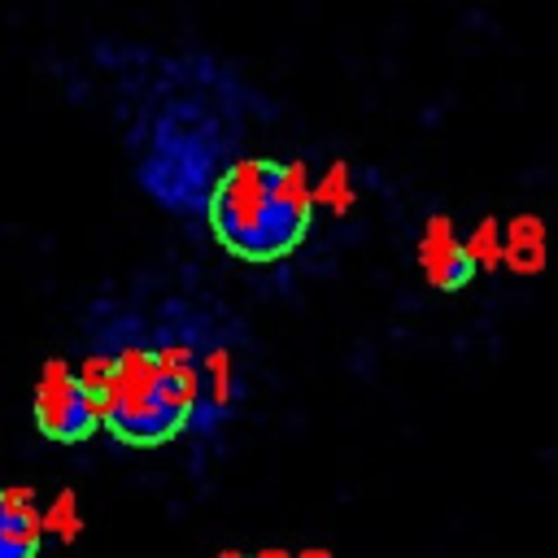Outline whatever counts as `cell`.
Returning <instances> with one entry per match:
<instances>
[{"instance_id":"1","label":"cell","mask_w":558,"mask_h":558,"mask_svg":"<svg viewBox=\"0 0 558 558\" xmlns=\"http://www.w3.org/2000/svg\"><path fill=\"white\" fill-rule=\"evenodd\" d=\"M244 105L257 96L209 52L153 61V83L126 131L144 196L170 218L201 222L214 179L235 161L231 153L248 131Z\"/></svg>"},{"instance_id":"5","label":"cell","mask_w":558,"mask_h":558,"mask_svg":"<svg viewBox=\"0 0 558 558\" xmlns=\"http://www.w3.org/2000/svg\"><path fill=\"white\" fill-rule=\"evenodd\" d=\"M31 418H35V432L52 445H83L100 432L96 410L74 375V362L48 357L39 366V379L31 392Z\"/></svg>"},{"instance_id":"4","label":"cell","mask_w":558,"mask_h":558,"mask_svg":"<svg viewBox=\"0 0 558 558\" xmlns=\"http://www.w3.org/2000/svg\"><path fill=\"white\" fill-rule=\"evenodd\" d=\"M257 375V349L248 327L214 296L205 314V336H201V388H196V414L187 423V436L196 445H209L222 436L248 405Z\"/></svg>"},{"instance_id":"6","label":"cell","mask_w":558,"mask_h":558,"mask_svg":"<svg viewBox=\"0 0 558 558\" xmlns=\"http://www.w3.org/2000/svg\"><path fill=\"white\" fill-rule=\"evenodd\" d=\"M414 257H418L423 279H427L436 292H462V288L475 279V270H480V266L471 262L466 240L458 235V227H453L449 214H432V218L423 222V235H418Z\"/></svg>"},{"instance_id":"8","label":"cell","mask_w":558,"mask_h":558,"mask_svg":"<svg viewBox=\"0 0 558 558\" xmlns=\"http://www.w3.org/2000/svg\"><path fill=\"white\" fill-rule=\"evenodd\" d=\"M501 262H510L519 275H536L545 266V222L536 214L510 218L501 231Z\"/></svg>"},{"instance_id":"11","label":"cell","mask_w":558,"mask_h":558,"mask_svg":"<svg viewBox=\"0 0 558 558\" xmlns=\"http://www.w3.org/2000/svg\"><path fill=\"white\" fill-rule=\"evenodd\" d=\"M314 201H323V205H331L336 214H344L349 209V201H353V187H349V170H344V161H336L331 166V174L314 187Z\"/></svg>"},{"instance_id":"9","label":"cell","mask_w":558,"mask_h":558,"mask_svg":"<svg viewBox=\"0 0 558 558\" xmlns=\"http://www.w3.org/2000/svg\"><path fill=\"white\" fill-rule=\"evenodd\" d=\"M78 527H83V519H78V497H74L70 488H61L57 501L44 510V532H52L57 541H74Z\"/></svg>"},{"instance_id":"12","label":"cell","mask_w":558,"mask_h":558,"mask_svg":"<svg viewBox=\"0 0 558 558\" xmlns=\"http://www.w3.org/2000/svg\"><path fill=\"white\" fill-rule=\"evenodd\" d=\"M218 558H288L283 549H262V554H244V549H222Z\"/></svg>"},{"instance_id":"3","label":"cell","mask_w":558,"mask_h":558,"mask_svg":"<svg viewBox=\"0 0 558 558\" xmlns=\"http://www.w3.org/2000/svg\"><path fill=\"white\" fill-rule=\"evenodd\" d=\"M314 179L305 161L288 157H235L209 187V235L248 266H270L296 253L314 227Z\"/></svg>"},{"instance_id":"10","label":"cell","mask_w":558,"mask_h":558,"mask_svg":"<svg viewBox=\"0 0 558 558\" xmlns=\"http://www.w3.org/2000/svg\"><path fill=\"white\" fill-rule=\"evenodd\" d=\"M466 253H471V262H475V266L501 262V227H497L493 218H484V222L471 231V240H466Z\"/></svg>"},{"instance_id":"2","label":"cell","mask_w":558,"mask_h":558,"mask_svg":"<svg viewBox=\"0 0 558 558\" xmlns=\"http://www.w3.org/2000/svg\"><path fill=\"white\" fill-rule=\"evenodd\" d=\"M74 375L100 432L122 449H157L183 436V414L161 384L140 296L87 301L74 336Z\"/></svg>"},{"instance_id":"7","label":"cell","mask_w":558,"mask_h":558,"mask_svg":"<svg viewBox=\"0 0 558 558\" xmlns=\"http://www.w3.org/2000/svg\"><path fill=\"white\" fill-rule=\"evenodd\" d=\"M44 514L31 488L0 484V558H39Z\"/></svg>"}]
</instances>
